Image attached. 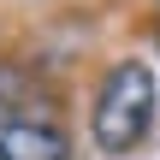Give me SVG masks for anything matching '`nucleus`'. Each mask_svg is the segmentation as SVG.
Returning <instances> with one entry per match:
<instances>
[{
    "instance_id": "2",
    "label": "nucleus",
    "mask_w": 160,
    "mask_h": 160,
    "mask_svg": "<svg viewBox=\"0 0 160 160\" xmlns=\"http://www.w3.org/2000/svg\"><path fill=\"white\" fill-rule=\"evenodd\" d=\"M0 160H71V137L59 131V119L12 107L0 119Z\"/></svg>"
},
{
    "instance_id": "1",
    "label": "nucleus",
    "mask_w": 160,
    "mask_h": 160,
    "mask_svg": "<svg viewBox=\"0 0 160 160\" xmlns=\"http://www.w3.org/2000/svg\"><path fill=\"white\" fill-rule=\"evenodd\" d=\"M154 125V65L148 59H113L101 89H95V107H89V137L101 154H131L142 148Z\"/></svg>"
}]
</instances>
